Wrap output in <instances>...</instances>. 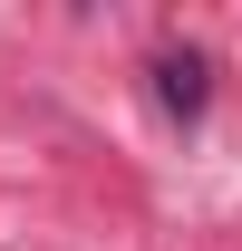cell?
<instances>
[{"label": "cell", "instance_id": "1", "mask_svg": "<svg viewBox=\"0 0 242 251\" xmlns=\"http://www.w3.org/2000/svg\"><path fill=\"white\" fill-rule=\"evenodd\" d=\"M155 97L194 126V116H204V58H194V49H184V58H155Z\"/></svg>", "mask_w": 242, "mask_h": 251}]
</instances>
